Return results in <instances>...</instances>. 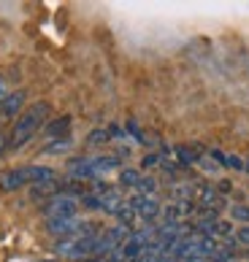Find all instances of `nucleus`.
<instances>
[{
	"mask_svg": "<svg viewBox=\"0 0 249 262\" xmlns=\"http://www.w3.org/2000/svg\"><path fill=\"white\" fill-rule=\"evenodd\" d=\"M49 114H52L49 103H33L30 108H25L22 114L16 116L11 133H8V149L19 151L22 146H27L33 135H35L38 130H44V124H46V119H49Z\"/></svg>",
	"mask_w": 249,
	"mask_h": 262,
	"instance_id": "obj_1",
	"label": "nucleus"
},
{
	"mask_svg": "<svg viewBox=\"0 0 249 262\" xmlns=\"http://www.w3.org/2000/svg\"><path fill=\"white\" fill-rule=\"evenodd\" d=\"M41 211H44L46 219H71V216H76V211H79V200L73 195H57L52 200H46L41 206Z\"/></svg>",
	"mask_w": 249,
	"mask_h": 262,
	"instance_id": "obj_2",
	"label": "nucleus"
},
{
	"mask_svg": "<svg viewBox=\"0 0 249 262\" xmlns=\"http://www.w3.org/2000/svg\"><path fill=\"white\" fill-rule=\"evenodd\" d=\"M95 241H98V238H63V241H57V254H63L68 259L92 257Z\"/></svg>",
	"mask_w": 249,
	"mask_h": 262,
	"instance_id": "obj_3",
	"label": "nucleus"
},
{
	"mask_svg": "<svg viewBox=\"0 0 249 262\" xmlns=\"http://www.w3.org/2000/svg\"><path fill=\"white\" fill-rule=\"evenodd\" d=\"M128 206L136 211V216H141L143 222H155L160 213H162L160 203H157L155 198H143V195H133V198L128 200Z\"/></svg>",
	"mask_w": 249,
	"mask_h": 262,
	"instance_id": "obj_4",
	"label": "nucleus"
},
{
	"mask_svg": "<svg viewBox=\"0 0 249 262\" xmlns=\"http://www.w3.org/2000/svg\"><path fill=\"white\" fill-rule=\"evenodd\" d=\"M25 98H27V95L22 90H19V92H8L6 100L0 103V116H3V119H14V116H19V114H22V105H25Z\"/></svg>",
	"mask_w": 249,
	"mask_h": 262,
	"instance_id": "obj_5",
	"label": "nucleus"
},
{
	"mask_svg": "<svg viewBox=\"0 0 249 262\" xmlns=\"http://www.w3.org/2000/svg\"><path fill=\"white\" fill-rule=\"evenodd\" d=\"M57 195H65V187L57 184V179L54 181H44V184H33L30 187V198L33 200H52Z\"/></svg>",
	"mask_w": 249,
	"mask_h": 262,
	"instance_id": "obj_6",
	"label": "nucleus"
},
{
	"mask_svg": "<svg viewBox=\"0 0 249 262\" xmlns=\"http://www.w3.org/2000/svg\"><path fill=\"white\" fill-rule=\"evenodd\" d=\"M22 187H27L22 168H11V170L0 173V189H3V192H16V189H22Z\"/></svg>",
	"mask_w": 249,
	"mask_h": 262,
	"instance_id": "obj_7",
	"label": "nucleus"
},
{
	"mask_svg": "<svg viewBox=\"0 0 249 262\" xmlns=\"http://www.w3.org/2000/svg\"><path fill=\"white\" fill-rule=\"evenodd\" d=\"M68 130H71V116H57V119H49L44 124V135L46 138H68Z\"/></svg>",
	"mask_w": 249,
	"mask_h": 262,
	"instance_id": "obj_8",
	"label": "nucleus"
},
{
	"mask_svg": "<svg viewBox=\"0 0 249 262\" xmlns=\"http://www.w3.org/2000/svg\"><path fill=\"white\" fill-rule=\"evenodd\" d=\"M25 173V181L30 184H44V181H54V170L52 168H44V165H25L22 168Z\"/></svg>",
	"mask_w": 249,
	"mask_h": 262,
	"instance_id": "obj_9",
	"label": "nucleus"
},
{
	"mask_svg": "<svg viewBox=\"0 0 249 262\" xmlns=\"http://www.w3.org/2000/svg\"><path fill=\"white\" fill-rule=\"evenodd\" d=\"M90 162H92L95 176H103V173H111V170L119 168V157H114V154H103V157H95Z\"/></svg>",
	"mask_w": 249,
	"mask_h": 262,
	"instance_id": "obj_10",
	"label": "nucleus"
},
{
	"mask_svg": "<svg viewBox=\"0 0 249 262\" xmlns=\"http://www.w3.org/2000/svg\"><path fill=\"white\" fill-rule=\"evenodd\" d=\"M73 149V141L71 138H57L52 143H46V146L41 149V154H68Z\"/></svg>",
	"mask_w": 249,
	"mask_h": 262,
	"instance_id": "obj_11",
	"label": "nucleus"
},
{
	"mask_svg": "<svg viewBox=\"0 0 249 262\" xmlns=\"http://www.w3.org/2000/svg\"><path fill=\"white\" fill-rule=\"evenodd\" d=\"M174 154L179 157L181 165H198V162H200V154H198L195 149H190V146H176Z\"/></svg>",
	"mask_w": 249,
	"mask_h": 262,
	"instance_id": "obj_12",
	"label": "nucleus"
},
{
	"mask_svg": "<svg viewBox=\"0 0 249 262\" xmlns=\"http://www.w3.org/2000/svg\"><path fill=\"white\" fill-rule=\"evenodd\" d=\"M138 181H141V170H136V168H125L119 173V184H122V187H133V189H136Z\"/></svg>",
	"mask_w": 249,
	"mask_h": 262,
	"instance_id": "obj_13",
	"label": "nucleus"
},
{
	"mask_svg": "<svg viewBox=\"0 0 249 262\" xmlns=\"http://www.w3.org/2000/svg\"><path fill=\"white\" fill-rule=\"evenodd\" d=\"M157 192V181L152 179V176H141L138 181V187H136V195H143V198H152Z\"/></svg>",
	"mask_w": 249,
	"mask_h": 262,
	"instance_id": "obj_14",
	"label": "nucleus"
},
{
	"mask_svg": "<svg viewBox=\"0 0 249 262\" xmlns=\"http://www.w3.org/2000/svg\"><path fill=\"white\" fill-rule=\"evenodd\" d=\"M79 206L90 208V211H103V203H100V198H98V195H92V192H84L81 200H79Z\"/></svg>",
	"mask_w": 249,
	"mask_h": 262,
	"instance_id": "obj_15",
	"label": "nucleus"
},
{
	"mask_svg": "<svg viewBox=\"0 0 249 262\" xmlns=\"http://www.w3.org/2000/svg\"><path fill=\"white\" fill-rule=\"evenodd\" d=\"M231 216L236 222H244V225H249V206H244V203H236V206H231Z\"/></svg>",
	"mask_w": 249,
	"mask_h": 262,
	"instance_id": "obj_16",
	"label": "nucleus"
},
{
	"mask_svg": "<svg viewBox=\"0 0 249 262\" xmlns=\"http://www.w3.org/2000/svg\"><path fill=\"white\" fill-rule=\"evenodd\" d=\"M106 141H111V138H109V130H92V133L87 135V143H90V146H103Z\"/></svg>",
	"mask_w": 249,
	"mask_h": 262,
	"instance_id": "obj_17",
	"label": "nucleus"
},
{
	"mask_svg": "<svg viewBox=\"0 0 249 262\" xmlns=\"http://www.w3.org/2000/svg\"><path fill=\"white\" fill-rule=\"evenodd\" d=\"M117 219H119V225H125V227H130L133 225V219H136V211H133L128 203L119 208V213H117Z\"/></svg>",
	"mask_w": 249,
	"mask_h": 262,
	"instance_id": "obj_18",
	"label": "nucleus"
},
{
	"mask_svg": "<svg viewBox=\"0 0 249 262\" xmlns=\"http://www.w3.org/2000/svg\"><path fill=\"white\" fill-rule=\"evenodd\" d=\"M225 165H227L231 170H244V160L236 157V154H225Z\"/></svg>",
	"mask_w": 249,
	"mask_h": 262,
	"instance_id": "obj_19",
	"label": "nucleus"
},
{
	"mask_svg": "<svg viewBox=\"0 0 249 262\" xmlns=\"http://www.w3.org/2000/svg\"><path fill=\"white\" fill-rule=\"evenodd\" d=\"M141 165H143V168L149 170V168H157V165H162V160H160V154H147V157H143V162H141Z\"/></svg>",
	"mask_w": 249,
	"mask_h": 262,
	"instance_id": "obj_20",
	"label": "nucleus"
},
{
	"mask_svg": "<svg viewBox=\"0 0 249 262\" xmlns=\"http://www.w3.org/2000/svg\"><path fill=\"white\" fill-rule=\"evenodd\" d=\"M236 241H238V244H244V246H249V225L238 227V232H236Z\"/></svg>",
	"mask_w": 249,
	"mask_h": 262,
	"instance_id": "obj_21",
	"label": "nucleus"
},
{
	"mask_svg": "<svg viewBox=\"0 0 249 262\" xmlns=\"http://www.w3.org/2000/svg\"><path fill=\"white\" fill-rule=\"evenodd\" d=\"M128 133L133 135V138H138V143H147V141H143V135H141V130H138V124H136V122H128Z\"/></svg>",
	"mask_w": 249,
	"mask_h": 262,
	"instance_id": "obj_22",
	"label": "nucleus"
},
{
	"mask_svg": "<svg viewBox=\"0 0 249 262\" xmlns=\"http://www.w3.org/2000/svg\"><path fill=\"white\" fill-rule=\"evenodd\" d=\"M217 192H219V195H225V192H231V181H227V179H222V181L217 184Z\"/></svg>",
	"mask_w": 249,
	"mask_h": 262,
	"instance_id": "obj_23",
	"label": "nucleus"
},
{
	"mask_svg": "<svg viewBox=\"0 0 249 262\" xmlns=\"http://www.w3.org/2000/svg\"><path fill=\"white\" fill-rule=\"evenodd\" d=\"M6 149H8V135H6V133H0V157L6 154Z\"/></svg>",
	"mask_w": 249,
	"mask_h": 262,
	"instance_id": "obj_24",
	"label": "nucleus"
},
{
	"mask_svg": "<svg viewBox=\"0 0 249 262\" xmlns=\"http://www.w3.org/2000/svg\"><path fill=\"white\" fill-rule=\"evenodd\" d=\"M6 95H8V86H6V81H3V79H0V103L6 100Z\"/></svg>",
	"mask_w": 249,
	"mask_h": 262,
	"instance_id": "obj_25",
	"label": "nucleus"
},
{
	"mask_svg": "<svg viewBox=\"0 0 249 262\" xmlns=\"http://www.w3.org/2000/svg\"><path fill=\"white\" fill-rule=\"evenodd\" d=\"M212 157H214L217 162H222V165H225V154H222V151H217V149H214V151H212Z\"/></svg>",
	"mask_w": 249,
	"mask_h": 262,
	"instance_id": "obj_26",
	"label": "nucleus"
},
{
	"mask_svg": "<svg viewBox=\"0 0 249 262\" xmlns=\"http://www.w3.org/2000/svg\"><path fill=\"white\" fill-rule=\"evenodd\" d=\"M244 170H246V173H249V157H246V160H244Z\"/></svg>",
	"mask_w": 249,
	"mask_h": 262,
	"instance_id": "obj_27",
	"label": "nucleus"
},
{
	"mask_svg": "<svg viewBox=\"0 0 249 262\" xmlns=\"http://www.w3.org/2000/svg\"><path fill=\"white\" fill-rule=\"evenodd\" d=\"M95 262H98V259H95Z\"/></svg>",
	"mask_w": 249,
	"mask_h": 262,
	"instance_id": "obj_28",
	"label": "nucleus"
}]
</instances>
